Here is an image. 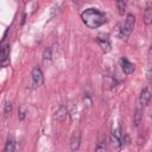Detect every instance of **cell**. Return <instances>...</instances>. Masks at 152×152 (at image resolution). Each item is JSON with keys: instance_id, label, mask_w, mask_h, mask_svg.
<instances>
[{"instance_id": "6da1fadb", "label": "cell", "mask_w": 152, "mask_h": 152, "mask_svg": "<svg viewBox=\"0 0 152 152\" xmlns=\"http://www.w3.org/2000/svg\"><path fill=\"white\" fill-rule=\"evenodd\" d=\"M81 19L89 28H97L106 23V15L97 8H87L81 13Z\"/></svg>"}, {"instance_id": "7a4b0ae2", "label": "cell", "mask_w": 152, "mask_h": 152, "mask_svg": "<svg viewBox=\"0 0 152 152\" xmlns=\"http://www.w3.org/2000/svg\"><path fill=\"white\" fill-rule=\"evenodd\" d=\"M134 23H135V17L132 13H128L126 15V19L124 21V24L121 25V28L119 31V37L121 39H127L129 37V34L133 31L134 27Z\"/></svg>"}, {"instance_id": "3957f363", "label": "cell", "mask_w": 152, "mask_h": 152, "mask_svg": "<svg viewBox=\"0 0 152 152\" xmlns=\"http://www.w3.org/2000/svg\"><path fill=\"white\" fill-rule=\"evenodd\" d=\"M31 76H32V84H33V87H39V86L43 84L44 75H43V71L40 70V68L34 66L33 70H32Z\"/></svg>"}, {"instance_id": "277c9868", "label": "cell", "mask_w": 152, "mask_h": 152, "mask_svg": "<svg viewBox=\"0 0 152 152\" xmlns=\"http://www.w3.org/2000/svg\"><path fill=\"white\" fill-rule=\"evenodd\" d=\"M120 66H121L122 71H124L126 75H131V74H133L134 70H135L134 64H133L132 62H129L126 57H121V58H120Z\"/></svg>"}, {"instance_id": "5b68a950", "label": "cell", "mask_w": 152, "mask_h": 152, "mask_svg": "<svg viewBox=\"0 0 152 152\" xmlns=\"http://www.w3.org/2000/svg\"><path fill=\"white\" fill-rule=\"evenodd\" d=\"M152 99V91L150 90V88H144L140 93V96H139V103L141 107H146L150 101Z\"/></svg>"}, {"instance_id": "8992f818", "label": "cell", "mask_w": 152, "mask_h": 152, "mask_svg": "<svg viewBox=\"0 0 152 152\" xmlns=\"http://www.w3.org/2000/svg\"><path fill=\"white\" fill-rule=\"evenodd\" d=\"M81 145V133L78 131H75L70 138V148L72 151H76L80 148Z\"/></svg>"}, {"instance_id": "52a82bcc", "label": "cell", "mask_w": 152, "mask_h": 152, "mask_svg": "<svg viewBox=\"0 0 152 152\" xmlns=\"http://www.w3.org/2000/svg\"><path fill=\"white\" fill-rule=\"evenodd\" d=\"M66 116H68V109H66V107L65 106H59L58 108H57V110H56V113H55V119L57 120V121H59V122H63L65 119H66Z\"/></svg>"}, {"instance_id": "ba28073f", "label": "cell", "mask_w": 152, "mask_h": 152, "mask_svg": "<svg viewBox=\"0 0 152 152\" xmlns=\"http://www.w3.org/2000/svg\"><path fill=\"white\" fill-rule=\"evenodd\" d=\"M96 42H97V44L100 45V48L102 49L103 52H109L112 50V45H110V43H109V40L107 38H102V37L99 36L96 38Z\"/></svg>"}, {"instance_id": "9c48e42d", "label": "cell", "mask_w": 152, "mask_h": 152, "mask_svg": "<svg viewBox=\"0 0 152 152\" xmlns=\"http://www.w3.org/2000/svg\"><path fill=\"white\" fill-rule=\"evenodd\" d=\"M144 23L147 26L152 25V6L147 5L144 10Z\"/></svg>"}, {"instance_id": "30bf717a", "label": "cell", "mask_w": 152, "mask_h": 152, "mask_svg": "<svg viewBox=\"0 0 152 152\" xmlns=\"http://www.w3.org/2000/svg\"><path fill=\"white\" fill-rule=\"evenodd\" d=\"M8 55H10V44H4L1 45V63L2 65L6 64V61L8 59Z\"/></svg>"}, {"instance_id": "8fae6325", "label": "cell", "mask_w": 152, "mask_h": 152, "mask_svg": "<svg viewBox=\"0 0 152 152\" xmlns=\"http://www.w3.org/2000/svg\"><path fill=\"white\" fill-rule=\"evenodd\" d=\"M141 120H142V110H141L140 108H137V109H135V114H134V118H133V121H134V126H135V127H138V126L140 125Z\"/></svg>"}, {"instance_id": "7c38bea8", "label": "cell", "mask_w": 152, "mask_h": 152, "mask_svg": "<svg viewBox=\"0 0 152 152\" xmlns=\"http://www.w3.org/2000/svg\"><path fill=\"white\" fill-rule=\"evenodd\" d=\"M13 151H15V141L13 139H8L4 147V152H13Z\"/></svg>"}, {"instance_id": "4fadbf2b", "label": "cell", "mask_w": 152, "mask_h": 152, "mask_svg": "<svg viewBox=\"0 0 152 152\" xmlns=\"http://www.w3.org/2000/svg\"><path fill=\"white\" fill-rule=\"evenodd\" d=\"M103 150H106V137L100 135L96 145V151H103Z\"/></svg>"}, {"instance_id": "5bb4252c", "label": "cell", "mask_w": 152, "mask_h": 152, "mask_svg": "<svg viewBox=\"0 0 152 152\" xmlns=\"http://www.w3.org/2000/svg\"><path fill=\"white\" fill-rule=\"evenodd\" d=\"M12 113V104L10 101H6L5 104H4V116L5 118H8Z\"/></svg>"}, {"instance_id": "9a60e30c", "label": "cell", "mask_w": 152, "mask_h": 152, "mask_svg": "<svg viewBox=\"0 0 152 152\" xmlns=\"http://www.w3.org/2000/svg\"><path fill=\"white\" fill-rule=\"evenodd\" d=\"M116 6H118V10H119V13L122 15L125 13V8H126L125 0H116Z\"/></svg>"}, {"instance_id": "2e32d148", "label": "cell", "mask_w": 152, "mask_h": 152, "mask_svg": "<svg viewBox=\"0 0 152 152\" xmlns=\"http://www.w3.org/2000/svg\"><path fill=\"white\" fill-rule=\"evenodd\" d=\"M51 50L50 49H45L44 50V53H43V61L44 63H48V62H51Z\"/></svg>"}, {"instance_id": "e0dca14e", "label": "cell", "mask_w": 152, "mask_h": 152, "mask_svg": "<svg viewBox=\"0 0 152 152\" xmlns=\"http://www.w3.org/2000/svg\"><path fill=\"white\" fill-rule=\"evenodd\" d=\"M25 116H26V107L24 104H21L18 110V118H19V120H24Z\"/></svg>"}, {"instance_id": "ac0fdd59", "label": "cell", "mask_w": 152, "mask_h": 152, "mask_svg": "<svg viewBox=\"0 0 152 152\" xmlns=\"http://www.w3.org/2000/svg\"><path fill=\"white\" fill-rule=\"evenodd\" d=\"M147 78L152 82V63L150 64V66H148V69H147Z\"/></svg>"}, {"instance_id": "d6986e66", "label": "cell", "mask_w": 152, "mask_h": 152, "mask_svg": "<svg viewBox=\"0 0 152 152\" xmlns=\"http://www.w3.org/2000/svg\"><path fill=\"white\" fill-rule=\"evenodd\" d=\"M74 1H77V0H74Z\"/></svg>"}]
</instances>
